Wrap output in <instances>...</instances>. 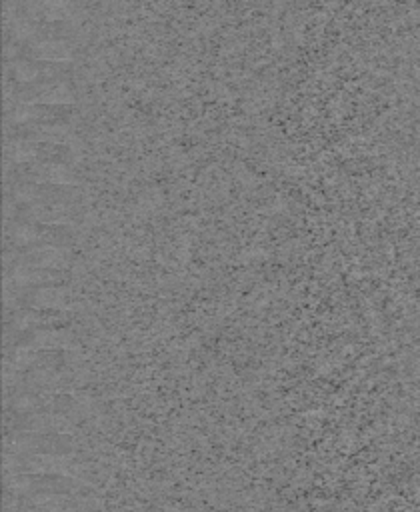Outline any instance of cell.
<instances>
[{
  "label": "cell",
  "mask_w": 420,
  "mask_h": 512,
  "mask_svg": "<svg viewBox=\"0 0 420 512\" xmlns=\"http://www.w3.org/2000/svg\"><path fill=\"white\" fill-rule=\"evenodd\" d=\"M12 98L20 104H76V88L72 78H48L14 84Z\"/></svg>",
  "instance_id": "cell-1"
},
{
  "label": "cell",
  "mask_w": 420,
  "mask_h": 512,
  "mask_svg": "<svg viewBox=\"0 0 420 512\" xmlns=\"http://www.w3.org/2000/svg\"><path fill=\"white\" fill-rule=\"evenodd\" d=\"M78 116L76 104H20L8 108V126L20 124H72Z\"/></svg>",
  "instance_id": "cell-2"
},
{
  "label": "cell",
  "mask_w": 420,
  "mask_h": 512,
  "mask_svg": "<svg viewBox=\"0 0 420 512\" xmlns=\"http://www.w3.org/2000/svg\"><path fill=\"white\" fill-rule=\"evenodd\" d=\"M8 82L28 84L48 78H72V64L62 62H42L26 56H12L6 60Z\"/></svg>",
  "instance_id": "cell-3"
},
{
  "label": "cell",
  "mask_w": 420,
  "mask_h": 512,
  "mask_svg": "<svg viewBox=\"0 0 420 512\" xmlns=\"http://www.w3.org/2000/svg\"><path fill=\"white\" fill-rule=\"evenodd\" d=\"M14 174L20 182H46V184H78V174L70 162L36 160L14 164Z\"/></svg>",
  "instance_id": "cell-4"
},
{
  "label": "cell",
  "mask_w": 420,
  "mask_h": 512,
  "mask_svg": "<svg viewBox=\"0 0 420 512\" xmlns=\"http://www.w3.org/2000/svg\"><path fill=\"white\" fill-rule=\"evenodd\" d=\"M16 56H26L42 62H62L72 64L74 60V46L70 40L62 38H42V40H28L20 42Z\"/></svg>",
  "instance_id": "cell-5"
},
{
  "label": "cell",
  "mask_w": 420,
  "mask_h": 512,
  "mask_svg": "<svg viewBox=\"0 0 420 512\" xmlns=\"http://www.w3.org/2000/svg\"><path fill=\"white\" fill-rule=\"evenodd\" d=\"M6 138L68 144L74 140V134H72V124H20V126H8Z\"/></svg>",
  "instance_id": "cell-6"
},
{
  "label": "cell",
  "mask_w": 420,
  "mask_h": 512,
  "mask_svg": "<svg viewBox=\"0 0 420 512\" xmlns=\"http://www.w3.org/2000/svg\"><path fill=\"white\" fill-rule=\"evenodd\" d=\"M20 14L30 20L68 22L74 14V0H20Z\"/></svg>",
  "instance_id": "cell-7"
}]
</instances>
